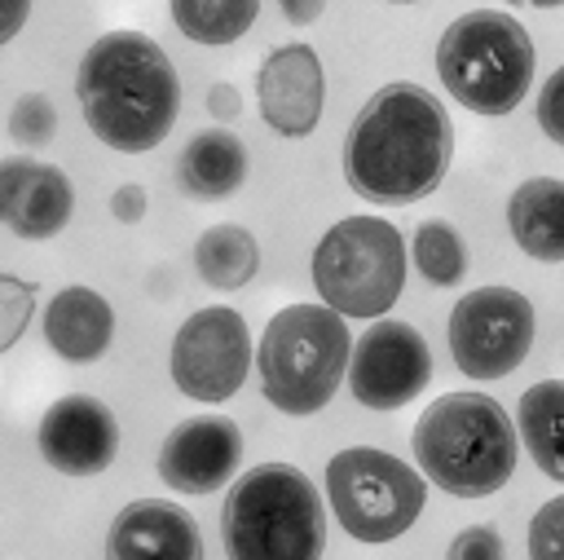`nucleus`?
Listing matches in <instances>:
<instances>
[{"instance_id":"f257e3e1","label":"nucleus","mask_w":564,"mask_h":560,"mask_svg":"<svg viewBox=\"0 0 564 560\" xmlns=\"http://www.w3.org/2000/svg\"><path fill=\"white\" fill-rule=\"evenodd\" d=\"M454 159V123L436 93L392 79L366 97L344 132V181L357 198L405 207L441 190Z\"/></svg>"},{"instance_id":"f03ea898","label":"nucleus","mask_w":564,"mask_h":560,"mask_svg":"<svg viewBox=\"0 0 564 560\" xmlns=\"http://www.w3.org/2000/svg\"><path fill=\"white\" fill-rule=\"evenodd\" d=\"M75 97L88 132L119 154H145L167 141L181 115L172 57L141 31L97 35L75 71Z\"/></svg>"},{"instance_id":"7ed1b4c3","label":"nucleus","mask_w":564,"mask_h":560,"mask_svg":"<svg viewBox=\"0 0 564 560\" xmlns=\"http://www.w3.org/2000/svg\"><path fill=\"white\" fill-rule=\"evenodd\" d=\"M410 450L436 489L454 498H489L516 472L520 428L489 392H445L419 414Z\"/></svg>"},{"instance_id":"20e7f679","label":"nucleus","mask_w":564,"mask_h":560,"mask_svg":"<svg viewBox=\"0 0 564 560\" xmlns=\"http://www.w3.org/2000/svg\"><path fill=\"white\" fill-rule=\"evenodd\" d=\"M225 560H322L326 507L295 463L247 467L220 507Z\"/></svg>"},{"instance_id":"39448f33","label":"nucleus","mask_w":564,"mask_h":560,"mask_svg":"<svg viewBox=\"0 0 564 560\" xmlns=\"http://www.w3.org/2000/svg\"><path fill=\"white\" fill-rule=\"evenodd\" d=\"M352 362V335L344 313L330 304H286L269 317L260 344H256V375L260 392L273 410L304 419L330 406L339 384L348 379Z\"/></svg>"},{"instance_id":"423d86ee","label":"nucleus","mask_w":564,"mask_h":560,"mask_svg":"<svg viewBox=\"0 0 564 560\" xmlns=\"http://www.w3.org/2000/svg\"><path fill=\"white\" fill-rule=\"evenodd\" d=\"M538 49L520 18L498 9H471L454 18L436 40V75L445 93L471 115H511L533 84Z\"/></svg>"},{"instance_id":"0eeeda50","label":"nucleus","mask_w":564,"mask_h":560,"mask_svg":"<svg viewBox=\"0 0 564 560\" xmlns=\"http://www.w3.org/2000/svg\"><path fill=\"white\" fill-rule=\"evenodd\" d=\"M405 265V238L388 216H344L317 238L308 273L322 304L375 322L401 300Z\"/></svg>"},{"instance_id":"6e6552de","label":"nucleus","mask_w":564,"mask_h":560,"mask_svg":"<svg viewBox=\"0 0 564 560\" xmlns=\"http://www.w3.org/2000/svg\"><path fill=\"white\" fill-rule=\"evenodd\" d=\"M326 498L339 529L357 542L401 538L427 503V476L379 445H348L326 463Z\"/></svg>"},{"instance_id":"1a4fd4ad","label":"nucleus","mask_w":564,"mask_h":560,"mask_svg":"<svg viewBox=\"0 0 564 560\" xmlns=\"http://www.w3.org/2000/svg\"><path fill=\"white\" fill-rule=\"evenodd\" d=\"M538 313L516 287H476L445 317L449 357L467 379H507L533 348Z\"/></svg>"},{"instance_id":"9d476101","label":"nucleus","mask_w":564,"mask_h":560,"mask_svg":"<svg viewBox=\"0 0 564 560\" xmlns=\"http://www.w3.org/2000/svg\"><path fill=\"white\" fill-rule=\"evenodd\" d=\"M251 362H256V344H251L247 317L229 304H212L189 313L176 326L167 370L181 397L220 406L247 384Z\"/></svg>"},{"instance_id":"9b49d317","label":"nucleus","mask_w":564,"mask_h":560,"mask_svg":"<svg viewBox=\"0 0 564 560\" xmlns=\"http://www.w3.org/2000/svg\"><path fill=\"white\" fill-rule=\"evenodd\" d=\"M432 384V348L401 317H375L352 340L348 388L366 410H401Z\"/></svg>"},{"instance_id":"f8f14e48","label":"nucleus","mask_w":564,"mask_h":560,"mask_svg":"<svg viewBox=\"0 0 564 560\" xmlns=\"http://www.w3.org/2000/svg\"><path fill=\"white\" fill-rule=\"evenodd\" d=\"M35 450L62 476H97L119 454V419L88 392L57 397L35 423Z\"/></svg>"},{"instance_id":"ddd939ff","label":"nucleus","mask_w":564,"mask_h":560,"mask_svg":"<svg viewBox=\"0 0 564 560\" xmlns=\"http://www.w3.org/2000/svg\"><path fill=\"white\" fill-rule=\"evenodd\" d=\"M322 106H326V71L317 49L304 40L278 44L256 75V110L264 128H273L286 141H300L322 123Z\"/></svg>"},{"instance_id":"4468645a","label":"nucleus","mask_w":564,"mask_h":560,"mask_svg":"<svg viewBox=\"0 0 564 560\" xmlns=\"http://www.w3.org/2000/svg\"><path fill=\"white\" fill-rule=\"evenodd\" d=\"M242 463V432L229 414L181 419L159 445V481L172 494H216Z\"/></svg>"},{"instance_id":"2eb2a0df","label":"nucleus","mask_w":564,"mask_h":560,"mask_svg":"<svg viewBox=\"0 0 564 560\" xmlns=\"http://www.w3.org/2000/svg\"><path fill=\"white\" fill-rule=\"evenodd\" d=\"M70 212H75V190L57 163L26 154H9L0 163V220L9 234L26 243L57 238L70 225Z\"/></svg>"},{"instance_id":"dca6fc26","label":"nucleus","mask_w":564,"mask_h":560,"mask_svg":"<svg viewBox=\"0 0 564 560\" xmlns=\"http://www.w3.org/2000/svg\"><path fill=\"white\" fill-rule=\"evenodd\" d=\"M106 560H203L198 520L172 498H132L106 529Z\"/></svg>"},{"instance_id":"f3484780","label":"nucleus","mask_w":564,"mask_h":560,"mask_svg":"<svg viewBox=\"0 0 564 560\" xmlns=\"http://www.w3.org/2000/svg\"><path fill=\"white\" fill-rule=\"evenodd\" d=\"M40 331H44V344H48L62 362L88 366V362H97V357L110 348V340H115V309H110V300H106L101 291L70 282V287H62V291L44 304Z\"/></svg>"},{"instance_id":"a211bd4d","label":"nucleus","mask_w":564,"mask_h":560,"mask_svg":"<svg viewBox=\"0 0 564 560\" xmlns=\"http://www.w3.org/2000/svg\"><path fill=\"white\" fill-rule=\"evenodd\" d=\"M511 243L542 265H564V181L529 176L507 198Z\"/></svg>"},{"instance_id":"6ab92c4d","label":"nucleus","mask_w":564,"mask_h":560,"mask_svg":"<svg viewBox=\"0 0 564 560\" xmlns=\"http://www.w3.org/2000/svg\"><path fill=\"white\" fill-rule=\"evenodd\" d=\"M242 181H247V146L229 128H203L176 154V185L198 203L229 198L238 194Z\"/></svg>"},{"instance_id":"aec40b11","label":"nucleus","mask_w":564,"mask_h":560,"mask_svg":"<svg viewBox=\"0 0 564 560\" xmlns=\"http://www.w3.org/2000/svg\"><path fill=\"white\" fill-rule=\"evenodd\" d=\"M520 441L546 481L564 485V379H538L516 406Z\"/></svg>"},{"instance_id":"412c9836","label":"nucleus","mask_w":564,"mask_h":560,"mask_svg":"<svg viewBox=\"0 0 564 560\" xmlns=\"http://www.w3.org/2000/svg\"><path fill=\"white\" fill-rule=\"evenodd\" d=\"M194 269L216 291H238L260 273V243L251 229L225 220L198 234L194 243Z\"/></svg>"},{"instance_id":"4be33fe9","label":"nucleus","mask_w":564,"mask_h":560,"mask_svg":"<svg viewBox=\"0 0 564 560\" xmlns=\"http://www.w3.org/2000/svg\"><path fill=\"white\" fill-rule=\"evenodd\" d=\"M260 18V0H172V22L194 44H234Z\"/></svg>"},{"instance_id":"5701e85b","label":"nucleus","mask_w":564,"mask_h":560,"mask_svg":"<svg viewBox=\"0 0 564 560\" xmlns=\"http://www.w3.org/2000/svg\"><path fill=\"white\" fill-rule=\"evenodd\" d=\"M410 260L432 287H458L467 278V243L449 220H423L414 229Z\"/></svg>"},{"instance_id":"b1692460","label":"nucleus","mask_w":564,"mask_h":560,"mask_svg":"<svg viewBox=\"0 0 564 560\" xmlns=\"http://www.w3.org/2000/svg\"><path fill=\"white\" fill-rule=\"evenodd\" d=\"M57 132V106L48 93H22L13 106H9V137L18 146H48Z\"/></svg>"},{"instance_id":"393cba45","label":"nucleus","mask_w":564,"mask_h":560,"mask_svg":"<svg viewBox=\"0 0 564 560\" xmlns=\"http://www.w3.org/2000/svg\"><path fill=\"white\" fill-rule=\"evenodd\" d=\"M31 313H35V287L22 282L18 273H0V317H4L0 348H13L18 344V335L26 331Z\"/></svg>"},{"instance_id":"a878e982","label":"nucleus","mask_w":564,"mask_h":560,"mask_svg":"<svg viewBox=\"0 0 564 560\" xmlns=\"http://www.w3.org/2000/svg\"><path fill=\"white\" fill-rule=\"evenodd\" d=\"M529 560H564V494L529 516Z\"/></svg>"},{"instance_id":"bb28decb","label":"nucleus","mask_w":564,"mask_h":560,"mask_svg":"<svg viewBox=\"0 0 564 560\" xmlns=\"http://www.w3.org/2000/svg\"><path fill=\"white\" fill-rule=\"evenodd\" d=\"M445 560H507V542L494 525H467L449 538Z\"/></svg>"},{"instance_id":"cd10ccee","label":"nucleus","mask_w":564,"mask_h":560,"mask_svg":"<svg viewBox=\"0 0 564 560\" xmlns=\"http://www.w3.org/2000/svg\"><path fill=\"white\" fill-rule=\"evenodd\" d=\"M538 128L546 132V141L564 146V62L538 88Z\"/></svg>"},{"instance_id":"c85d7f7f","label":"nucleus","mask_w":564,"mask_h":560,"mask_svg":"<svg viewBox=\"0 0 564 560\" xmlns=\"http://www.w3.org/2000/svg\"><path fill=\"white\" fill-rule=\"evenodd\" d=\"M110 216L123 220V225H137V220L145 216V190H141L137 181L115 185V194H110Z\"/></svg>"},{"instance_id":"c756f323","label":"nucleus","mask_w":564,"mask_h":560,"mask_svg":"<svg viewBox=\"0 0 564 560\" xmlns=\"http://www.w3.org/2000/svg\"><path fill=\"white\" fill-rule=\"evenodd\" d=\"M238 110H242V93H238L234 84L220 79V84L207 88V115H212V119H234Z\"/></svg>"},{"instance_id":"7c9ffc66","label":"nucleus","mask_w":564,"mask_h":560,"mask_svg":"<svg viewBox=\"0 0 564 560\" xmlns=\"http://www.w3.org/2000/svg\"><path fill=\"white\" fill-rule=\"evenodd\" d=\"M278 9H282V18H286L291 26H308V22L322 18L326 0H278Z\"/></svg>"},{"instance_id":"2f4dec72","label":"nucleus","mask_w":564,"mask_h":560,"mask_svg":"<svg viewBox=\"0 0 564 560\" xmlns=\"http://www.w3.org/2000/svg\"><path fill=\"white\" fill-rule=\"evenodd\" d=\"M26 13H31V0H4V26H0V40H4V44L22 31Z\"/></svg>"},{"instance_id":"473e14b6","label":"nucleus","mask_w":564,"mask_h":560,"mask_svg":"<svg viewBox=\"0 0 564 560\" xmlns=\"http://www.w3.org/2000/svg\"><path fill=\"white\" fill-rule=\"evenodd\" d=\"M524 4H533V9H560L564 0H524Z\"/></svg>"},{"instance_id":"72a5a7b5","label":"nucleus","mask_w":564,"mask_h":560,"mask_svg":"<svg viewBox=\"0 0 564 560\" xmlns=\"http://www.w3.org/2000/svg\"><path fill=\"white\" fill-rule=\"evenodd\" d=\"M388 4H419V0H388Z\"/></svg>"},{"instance_id":"f704fd0d","label":"nucleus","mask_w":564,"mask_h":560,"mask_svg":"<svg viewBox=\"0 0 564 560\" xmlns=\"http://www.w3.org/2000/svg\"><path fill=\"white\" fill-rule=\"evenodd\" d=\"M507 4H524V0H507Z\"/></svg>"}]
</instances>
